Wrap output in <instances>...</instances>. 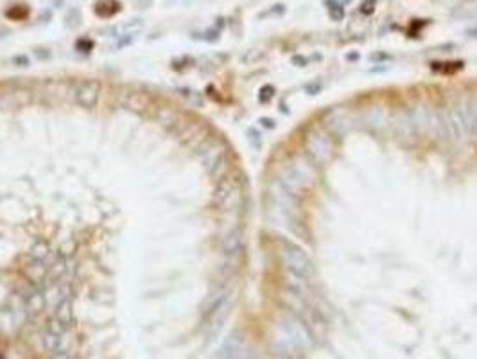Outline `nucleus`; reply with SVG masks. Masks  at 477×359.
I'll return each instance as SVG.
<instances>
[{
  "label": "nucleus",
  "mask_w": 477,
  "mask_h": 359,
  "mask_svg": "<svg viewBox=\"0 0 477 359\" xmlns=\"http://www.w3.org/2000/svg\"><path fill=\"white\" fill-rule=\"evenodd\" d=\"M241 198H243V189L237 179L230 178V176H224L219 179L216 189V203L219 209L233 210L235 207H238Z\"/></svg>",
  "instance_id": "nucleus-3"
},
{
  "label": "nucleus",
  "mask_w": 477,
  "mask_h": 359,
  "mask_svg": "<svg viewBox=\"0 0 477 359\" xmlns=\"http://www.w3.org/2000/svg\"><path fill=\"white\" fill-rule=\"evenodd\" d=\"M305 149H307V157H309L314 164L323 165L325 162H328L332 157V139L325 131L314 127V130H310L305 137Z\"/></svg>",
  "instance_id": "nucleus-2"
},
{
  "label": "nucleus",
  "mask_w": 477,
  "mask_h": 359,
  "mask_svg": "<svg viewBox=\"0 0 477 359\" xmlns=\"http://www.w3.org/2000/svg\"><path fill=\"white\" fill-rule=\"evenodd\" d=\"M243 248V232L241 230H231L223 239V250L228 257H235Z\"/></svg>",
  "instance_id": "nucleus-7"
},
{
  "label": "nucleus",
  "mask_w": 477,
  "mask_h": 359,
  "mask_svg": "<svg viewBox=\"0 0 477 359\" xmlns=\"http://www.w3.org/2000/svg\"><path fill=\"white\" fill-rule=\"evenodd\" d=\"M364 119L366 124L372 126L373 130H380L382 126H386V112L380 106H372V108L366 110Z\"/></svg>",
  "instance_id": "nucleus-8"
},
{
  "label": "nucleus",
  "mask_w": 477,
  "mask_h": 359,
  "mask_svg": "<svg viewBox=\"0 0 477 359\" xmlns=\"http://www.w3.org/2000/svg\"><path fill=\"white\" fill-rule=\"evenodd\" d=\"M325 120H327L330 133L337 135V137H341L350 130V119H348V113L343 112V110H330Z\"/></svg>",
  "instance_id": "nucleus-6"
},
{
  "label": "nucleus",
  "mask_w": 477,
  "mask_h": 359,
  "mask_svg": "<svg viewBox=\"0 0 477 359\" xmlns=\"http://www.w3.org/2000/svg\"><path fill=\"white\" fill-rule=\"evenodd\" d=\"M147 105H149V99H147L144 94H131L129 99H127V106H129V108H135V110L146 108Z\"/></svg>",
  "instance_id": "nucleus-9"
},
{
  "label": "nucleus",
  "mask_w": 477,
  "mask_h": 359,
  "mask_svg": "<svg viewBox=\"0 0 477 359\" xmlns=\"http://www.w3.org/2000/svg\"><path fill=\"white\" fill-rule=\"evenodd\" d=\"M271 90H273V88H271V86H266V88H264V90H262V92H260V94H264V95H260V99H262V101H268V99H269V97H271V95H273V94H268V92H271Z\"/></svg>",
  "instance_id": "nucleus-10"
},
{
  "label": "nucleus",
  "mask_w": 477,
  "mask_h": 359,
  "mask_svg": "<svg viewBox=\"0 0 477 359\" xmlns=\"http://www.w3.org/2000/svg\"><path fill=\"white\" fill-rule=\"evenodd\" d=\"M280 257H282V262L285 266L289 273L296 275L300 278H305V280H310L316 273L314 269V264L310 261V257L298 246V244L291 243V241H283L282 250H280Z\"/></svg>",
  "instance_id": "nucleus-1"
},
{
  "label": "nucleus",
  "mask_w": 477,
  "mask_h": 359,
  "mask_svg": "<svg viewBox=\"0 0 477 359\" xmlns=\"http://www.w3.org/2000/svg\"><path fill=\"white\" fill-rule=\"evenodd\" d=\"M102 92V83L99 79H81L75 85L74 90V99L77 106L86 110H92L97 106L99 97Z\"/></svg>",
  "instance_id": "nucleus-4"
},
{
  "label": "nucleus",
  "mask_w": 477,
  "mask_h": 359,
  "mask_svg": "<svg viewBox=\"0 0 477 359\" xmlns=\"http://www.w3.org/2000/svg\"><path fill=\"white\" fill-rule=\"evenodd\" d=\"M456 110H458L459 117H461L466 133L475 131L477 130V95L466 97L465 101L456 105Z\"/></svg>",
  "instance_id": "nucleus-5"
}]
</instances>
